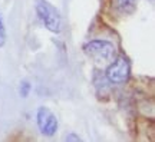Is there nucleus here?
<instances>
[{"label": "nucleus", "instance_id": "f257e3e1", "mask_svg": "<svg viewBox=\"0 0 155 142\" xmlns=\"http://www.w3.org/2000/svg\"><path fill=\"white\" fill-rule=\"evenodd\" d=\"M83 50L86 52V55L91 56L95 62L98 63H105V62H111L115 58L116 48L115 45L109 42V40H91L83 46Z\"/></svg>", "mask_w": 155, "mask_h": 142}, {"label": "nucleus", "instance_id": "f03ea898", "mask_svg": "<svg viewBox=\"0 0 155 142\" xmlns=\"http://www.w3.org/2000/svg\"><path fill=\"white\" fill-rule=\"evenodd\" d=\"M36 13H38L40 22L43 26L52 33H59L62 28L61 13L55 6H52L46 0H39L36 5Z\"/></svg>", "mask_w": 155, "mask_h": 142}, {"label": "nucleus", "instance_id": "7ed1b4c3", "mask_svg": "<svg viewBox=\"0 0 155 142\" xmlns=\"http://www.w3.org/2000/svg\"><path fill=\"white\" fill-rule=\"evenodd\" d=\"M129 75H131V66L128 59L124 56L116 58L106 71V78L112 83H125L129 79Z\"/></svg>", "mask_w": 155, "mask_h": 142}, {"label": "nucleus", "instance_id": "20e7f679", "mask_svg": "<svg viewBox=\"0 0 155 142\" xmlns=\"http://www.w3.org/2000/svg\"><path fill=\"white\" fill-rule=\"evenodd\" d=\"M36 119H38V126L40 132L46 135V137H53L58 131V118L52 114L48 108H39L38 109V115H36Z\"/></svg>", "mask_w": 155, "mask_h": 142}, {"label": "nucleus", "instance_id": "39448f33", "mask_svg": "<svg viewBox=\"0 0 155 142\" xmlns=\"http://www.w3.org/2000/svg\"><path fill=\"white\" fill-rule=\"evenodd\" d=\"M114 7L116 9L118 13L121 15H131L137 9L138 0H112Z\"/></svg>", "mask_w": 155, "mask_h": 142}, {"label": "nucleus", "instance_id": "423d86ee", "mask_svg": "<svg viewBox=\"0 0 155 142\" xmlns=\"http://www.w3.org/2000/svg\"><path fill=\"white\" fill-rule=\"evenodd\" d=\"M5 43H6V29H5L3 19H2V15H0V48Z\"/></svg>", "mask_w": 155, "mask_h": 142}, {"label": "nucleus", "instance_id": "0eeeda50", "mask_svg": "<svg viewBox=\"0 0 155 142\" xmlns=\"http://www.w3.org/2000/svg\"><path fill=\"white\" fill-rule=\"evenodd\" d=\"M29 91H30V83L28 81H23L22 85H20V95H22L23 98H26L29 95Z\"/></svg>", "mask_w": 155, "mask_h": 142}, {"label": "nucleus", "instance_id": "6e6552de", "mask_svg": "<svg viewBox=\"0 0 155 142\" xmlns=\"http://www.w3.org/2000/svg\"><path fill=\"white\" fill-rule=\"evenodd\" d=\"M65 141H81V138L76 137L75 134H71V135H68V137L65 138Z\"/></svg>", "mask_w": 155, "mask_h": 142}, {"label": "nucleus", "instance_id": "1a4fd4ad", "mask_svg": "<svg viewBox=\"0 0 155 142\" xmlns=\"http://www.w3.org/2000/svg\"><path fill=\"white\" fill-rule=\"evenodd\" d=\"M151 2H152V0H151Z\"/></svg>", "mask_w": 155, "mask_h": 142}]
</instances>
